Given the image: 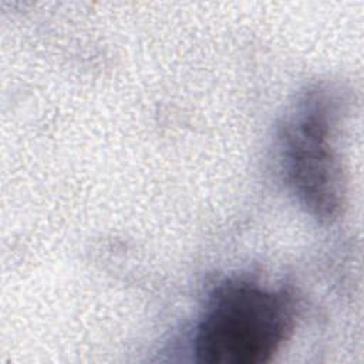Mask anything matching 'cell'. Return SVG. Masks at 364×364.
<instances>
[{"instance_id": "1", "label": "cell", "mask_w": 364, "mask_h": 364, "mask_svg": "<svg viewBox=\"0 0 364 364\" xmlns=\"http://www.w3.org/2000/svg\"><path fill=\"white\" fill-rule=\"evenodd\" d=\"M294 301L284 290L236 279L209 296L193 336V353L205 364H262L294 328Z\"/></svg>"}, {"instance_id": "2", "label": "cell", "mask_w": 364, "mask_h": 364, "mask_svg": "<svg viewBox=\"0 0 364 364\" xmlns=\"http://www.w3.org/2000/svg\"><path fill=\"white\" fill-rule=\"evenodd\" d=\"M337 107L323 88L309 90L282 131L286 181L300 206L318 220L338 216L346 181L336 146Z\"/></svg>"}]
</instances>
